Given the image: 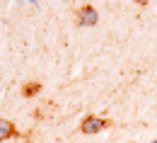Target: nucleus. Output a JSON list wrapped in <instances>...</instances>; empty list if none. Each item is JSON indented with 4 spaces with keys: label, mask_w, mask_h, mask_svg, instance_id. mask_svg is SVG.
Returning <instances> with one entry per match:
<instances>
[{
    "label": "nucleus",
    "mask_w": 157,
    "mask_h": 143,
    "mask_svg": "<svg viewBox=\"0 0 157 143\" xmlns=\"http://www.w3.org/2000/svg\"><path fill=\"white\" fill-rule=\"evenodd\" d=\"M152 143H157V141H152Z\"/></svg>",
    "instance_id": "423d86ee"
},
{
    "label": "nucleus",
    "mask_w": 157,
    "mask_h": 143,
    "mask_svg": "<svg viewBox=\"0 0 157 143\" xmlns=\"http://www.w3.org/2000/svg\"><path fill=\"white\" fill-rule=\"evenodd\" d=\"M80 129H82V133H97L101 129H106V121L99 119V117H85L82 124H80Z\"/></svg>",
    "instance_id": "f03ea898"
},
{
    "label": "nucleus",
    "mask_w": 157,
    "mask_h": 143,
    "mask_svg": "<svg viewBox=\"0 0 157 143\" xmlns=\"http://www.w3.org/2000/svg\"><path fill=\"white\" fill-rule=\"evenodd\" d=\"M138 5H147V2H150V0H136Z\"/></svg>",
    "instance_id": "39448f33"
},
{
    "label": "nucleus",
    "mask_w": 157,
    "mask_h": 143,
    "mask_svg": "<svg viewBox=\"0 0 157 143\" xmlns=\"http://www.w3.org/2000/svg\"><path fill=\"white\" fill-rule=\"evenodd\" d=\"M97 10L92 7V5H85L82 10L78 12V24L80 27H92V24H97Z\"/></svg>",
    "instance_id": "f257e3e1"
},
{
    "label": "nucleus",
    "mask_w": 157,
    "mask_h": 143,
    "mask_svg": "<svg viewBox=\"0 0 157 143\" xmlns=\"http://www.w3.org/2000/svg\"><path fill=\"white\" fill-rule=\"evenodd\" d=\"M39 92V82H29V85H24V95L27 97H34Z\"/></svg>",
    "instance_id": "20e7f679"
},
{
    "label": "nucleus",
    "mask_w": 157,
    "mask_h": 143,
    "mask_svg": "<svg viewBox=\"0 0 157 143\" xmlns=\"http://www.w3.org/2000/svg\"><path fill=\"white\" fill-rule=\"evenodd\" d=\"M12 136H15V126L10 121H5V119H0V141L12 138Z\"/></svg>",
    "instance_id": "7ed1b4c3"
}]
</instances>
